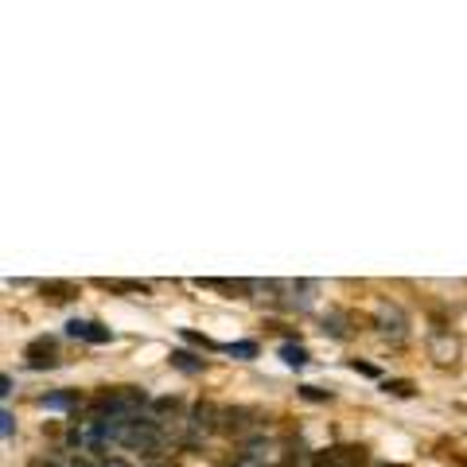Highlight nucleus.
<instances>
[{
	"label": "nucleus",
	"mask_w": 467,
	"mask_h": 467,
	"mask_svg": "<svg viewBox=\"0 0 467 467\" xmlns=\"http://www.w3.org/2000/svg\"><path fill=\"white\" fill-rule=\"evenodd\" d=\"M66 335H70V339H82V343L102 347V343H110V339H113V331L102 327V323H94V320H70V323H66Z\"/></svg>",
	"instance_id": "f257e3e1"
},
{
	"label": "nucleus",
	"mask_w": 467,
	"mask_h": 467,
	"mask_svg": "<svg viewBox=\"0 0 467 467\" xmlns=\"http://www.w3.org/2000/svg\"><path fill=\"white\" fill-rule=\"evenodd\" d=\"M23 358H28L31 370H55V366H58V358H55V343H51V339H36V343H28Z\"/></svg>",
	"instance_id": "f03ea898"
},
{
	"label": "nucleus",
	"mask_w": 467,
	"mask_h": 467,
	"mask_svg": "<svg viewBox=\"0 0 467 467\" xmlns=\"http://www.w3.org/2000/svg\"><path fill=\"white\" fill-rule=\"evenodd\" d=\"M378 327L386 331V335H394V339H405V327H409V320L402 315V308H394V304H382V308H378Z\"/></svg>",
	"instance_id": "7ed1b4c3"
},
{
	"label": "nucleus",
	"mask_w": 467,
	"mask_h": 467,
	"mask_svg": "<svg viewBox=\"0 0 467 467\" xmlns=\"http://www.w3.org/2000/svg\"><path fill=\"white\" fill-rule=\"evenodd\" d=\"M39 292H43V300H51V304H70V300L78 296V285H74V280H43Z\"/></svg>",
	"instance_id": "20e7f679"
},
{
	"label": "nucleus",
	"mask_w": 467,
	"mask_h": 467,
	"mask_svg": "<svg viewBox=\"0 0 467 467\" xmlns=\"http://www.w3.org/2000/svg\"><path fill=\"white\" fill-rule=\"evenodd\" d=\"M39 405H43V409H58V413H63V409H78L82 397H78V389H58V394H43V397H39Z\"/></svg>",
	"instance_id": "39448f33"
},
{
	"label": "nucleus",
	"mask_w": 467,
	"mask_h": 467,
	"mask_svg": "<svg viewBox=\"0 0 467 467\" xmlns=\"http://www.w3.org/2000/svg\"><path fill=\"white\" fill-rule=\"evenodd\" d=\"M168 362H172L179 374H203V370H206V358L191 355V350H172V358H168Z\"/></svg>",
	"instance_id": "423d86ee"
},
{
	"label": "nucleus",
	"mask_w": 467,
	"mask_h": 467,
	"mask_svg": "<svg viewBox=\"0 0 467 467\" xmlns=\"http://www.w3.org/2000/svg\"><path fill=\"white\" fill-rule=\"evenodd\" d=\"M98 288L125 292V296H148V285H140V280H98Z\"/></svg>",
	"instance_id": "0eeeda50"
},
{
	"label": "nucleus",
	"mask_w": 467,
	"mask_h": 467,
	"mask_svg": "<svg viewBox=\"0 0 467 467\" xmlns=\"http://www.w3.org/2000/svg\"><path fill=\"white\" fill-rule=\"evenodd\" d=\"M214 416H219V409H214L211 402H199L195 413H191V421H195L199 429H214Z\"/></svg>",
	"instance_id": "6e6552de"
},
{
	"label": "nucleus",
	"mask_w": 467,
	"mask_h": 467,
	"mask_svg": "<svg viewBox=\"0 0 467 467\" xmlns=\"http://www.w3.org/2000/svg\"><path fill=\"white\" fill-rule=\"evenodd\" d=\"M331 456H335V463H339V467H358V463L366 460L362 448H331Z\"/></svg>",
	"instance_id": "1a4fd4ad"
},
{
	"label": "nucleus",
	"mask_w": 467,
	"mask_h": 467,
	"mask_svg": "<svg viewBox=\"0 0 467 467\" xmlns=\"http://www.w3.org/2000/svg\"><path fill=\"white\" fill-rule=\"evenodd\" d=\"M382 389H386V394H394V397H413L416 394V386L409 378H386L382 382Z\"/></svg>",
	"instance_id": "9d476101"
},
{
	"label": "nucleus",
	"mask_w": 467,
	"mask_h": 467,
	"mask_svg": "<svg viewBox=\"0 0 467 467\" xmlns=\"http://www.w3.org/2000/svg\"><path fill=\"white\" fill-rule=\"evenodd\" d=\"M280 358H285L288 366H296V370H300V366H308V350L300 347V343H285V347H280Z\"/></svg>",
	"instance_id": "9b49d317"
},
{
	"label": "nucleus",
	"mask_w": 467,
	"mask_h": 467,
	"mask_svg": "<svg viewBox=\"0 0 467 467\" xmlns=\"http://www.w3.org/2000/svg\"><path fill=\"white\" fill-rule=\"evenodd\" d=\"M226 350L230 358H241V362H246V358H257V343L253 339H241V343H230V347H222Z\"/></svg>",
	"instance_id": "f8f14e48"
},
{
	"label": "nucleus",
	"mask_w": 467,
	"mask_h": 467,
	"mask_svg": "<svg viewBox=\"0 0 467 467\" xmlns=\"http://www.w3.org/2000/svg\"><path fill=\"white\" fill-rule=\"evenodd\" d=\"M300 397H304V402H331V389H320V386H300Z\"/></svg>",
	"instance_id": "ddd939ff"
},
{
	"label": "nucleus",
	"mask_w": 467,
	"mask_h": 467,
	"mask_svg": "<svg viewBox=\"0 0 467 467\" xmlns=\"http://www.w3.org/2000/svg\"><path fill=\"white\" fill-rule=\"evenodd\" d=\"M183 339H187V343H195V347H203V350H214V343L206 335H199V331H183Z\"/></svg>",
	"instance_id": "4468645a"
},
{
	"label": "nucleus",
	"mask_w": 467,
	"mask_h": 467,
	"mask_svg": "<svg viewBox=\"0 0 467 467\" xmlns=\"http://www.w3.org/2000/svg\"><path fill=\"white\" fill-rule=\"evenodd\" d=\"M350 370H358V374H366V378H378V366H370V362H350Z\"/></svg>",
	"instance_id": "2eb2a0df"
},
{
	"label": "nucleus",
	"mask_w": 467,
	"mask_h": 467,
	"mask_svg": "<svg viewBox=\"0 0 467 467\" xmlns=\"http://www.w3.org/2000/svg\"><path fill=\"white\" fill-rule=\"evenodd\" d=\"M12 429H16V416L4 409V413H0V432H4V436H12Z\"/></svg>",
	"instance_id": "dca6fc26"
},
{
	"label": "nucleus",
	"mask_w": 467,
	"mask_h": 467,
	"mask_svg": "<svg viewBox=\"0 0 467 467\" xmlns=\"http://www.w3.org/2000/svg\"><path fill=\"white\" fill-rule=\"evenodd\" d=\"M156 409H160V413H175V409H179V397H160Z\"/></svg>",
	"instance_id": "f3484780"
},
{
	"label": "nucleus",
	"mask_w": 467,
	"mask_h": 467,
	"mask_svg": "<svg viewBox=\"0 0 467 467\" xmlns=\"http://www.w3.org/2000/svg\"><path fill=\"white\" fill-rule=\"evenodd\" d=\"M12 394V378H8V374H0V397H8Z\"/></svg>",
	"instance_id": "a211bd4d"
}]
</instances>
